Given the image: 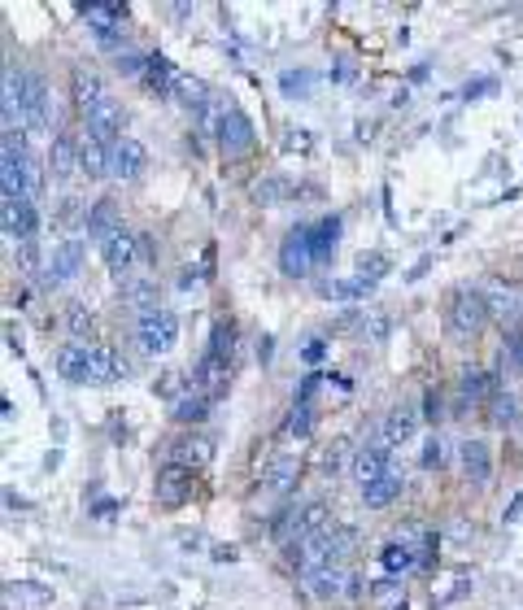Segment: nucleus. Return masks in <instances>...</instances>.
Returning <instances> with one entry per match:
<instances>
[{"instance_id":"1","label":"nucleus","mask_w":523,"mask_h":610,"mask_svg":"<svg viewBox=\"0 0 523 610\" xmlns=\"http://www.w3.org/2000/svg\"><path fill=\"white\" fill-rule=\"evenodd\" d=\"M489 318H493V310H489L484 288H453V296H449V314H445L449 336L472 341V336L484 332V323H489Z\"/></svg>"},{"instance_id":"2","label":"nucleus","mask_w":523,"mask_h":610,"mask_svg":"<svg viewBox=\"0 0 523 610\" xmlns=\"http://www.w3.org/2000/svg\"><path fill=\"white\" fill-rule=\"evenodd\" d=\"M214 136H219V153H223L227 162H240V157H249L253 145H257V131H253L249 114L240 109V105H231L227 100L219 122H214Z\"/></svg>"},{"instance_id":"3","label":"nucleus","mask_w":523,"mask_h":610,"mask_svg":"<svg viewBox=\"0 0 523 610\" xmlns=\"http://www.w3.org/2000/svg\"><path fill=\"white\" fill-rule=\"evenodd\" d=\"M135 341H140V353L149 358H162L171 353L174 341H179V318L171 310H149V314L135 318Z\"/></svg>"},{"instance_id":"4","label":"nucleus","mask_w":523,"mask_h":610,"mask_svg":"<svg viewBox=\"0 0 523 610\" xmlns=\"http://www.w3.org/2000/svg\"><path fill=\"white\" fill-rule=\"evenodd\" d=\"M83 136L100 140L105 148H114L123 140V105L114 97H100L88 114H83Z\"/></svg>"},{"instance_id":"5","label":"nucleus","mask_w":523,"mask_h":610,"mask_svg":"<svg viewBox=\"0 0 523 610\" xmlns=\"http://www.w3.org/2000/svg\"><path fill=\"white\" fill-rule=\"evenodd\" d=\"M40 231V210L31 196H5V236L14 244H31Z\"/></svg>"},{"instance_id":"6","label":"nucleus","mask_w":523,"mask_h":610,"mask_svg":"<svg viewBox=\"0 0 523 610\" xmlns=\"http://www.w3.org/2000/svg\"><path fill=\"white\" fill-rule=\"evenodd\" d=\"M26 131H35V136H44L52 131V97H49V83H44V74H26V118H23Z\"/></svg>"},{"instance_id":"7","label":"nucleus","mask_w":523,"mask_h":610,"mask_svg":"<svg viewBox=\"0 0 523 610\" xmlns=\"http://www.w3.org/2000/svg\"><path fill=\"white\" fill-rule=\"evenodd\" d=\"M314 267V258H310V227L301 222L293 227L284 244H279V270L288 275V279H305V270Z\"/></svg>"},{"instance_id":"8","label":"nucleus","mask_w":523,"mask_h":610,"mask_svg":"<svg viewBox=\"0 0 523 610\" xmlns=\"http://www.w3.org/2000/svg\"><path fill=\"white\" fill-rule=\"evenodd\" d=\"M192 493H197V471L162 466V475H157V502H162L166 511L183 506V502H192Z\"/></svg>"},{"instance_id":"9","label":"nucleus","mask_w":523,"mask_h":610,"mask_svg":"<svg viewBox=\"0 0 523 610\" xmlns=\"http://www.w3.org/2000/svg\"><path fill=\"white\" fill-rule=\"evenodd\" d=\"M79 157H83V136H79V131H57V136H52V157H49L52 179H61V183L75 179Z\"/></svg>"},{"instance_id":"10","label":"nucleus","mask_w":523,"mask_h":610,"mask_svg":"<svg viewBox=\"0 0 523 610\" xmlns=\"http://www.w3.org/2000/svg\"><path fill=\"white\" fill-rule=\"evenodd\" d=\"M489 296V310L498 318L506 332H523V293L519 288H510V284H493V288H484Z\"/></svg>"},{"instance_id":"11","label":"nucleus","mask_w":523,"mask_h":610,"mask_svg":"<svg viewBox=\"0 0 523 610\" xmlns=\"http://www.w3.org/2000/svg\"><path fill=\"white\" fill-rule=\"evenodd\" d=\"M79 267H83V240H61V244H52V258H49V267H44V284H66V279H75L79 275Z\"/></svg>"},{"instance_id":"12","label":"nucleus","mask_w":523,"mask_h":610,"mask_svg":"<svg viewBox=\"0 0 523 610\" xmlns=\"http://www.w3.org/2000/svg\"><path fill=\"white\" fill-rule=\"evenodd\" d=\"M210 454H214L210 436H179V440H171V445H166V466L201 471V466L210 463Z\"/></svg>"},{"instance_id":"13","label":"nucleus","mask_w":523,"mask_h":610,"mask_svg":"<svg viewBox=\"0 0 523 610\" xmlns=\"http://www.w3.org/2000/svg\"><path fill=\"white\" fill-rule=\"evenodd\" d=\"M26 74L23 66H5V105H0V114H5V131H14V122L26 118Z\"/></svg>"},{"instance_id":"14","label":"nucleus","mask_w":523,"mask_h":610,"mask_svg":"<svg viewBox=\"0 0 523 610\" xmlns=\"http://www.w3.org/2000/svg\"><path fill=\"white\" fill-rule=\"evenodd\" d=\"M393 471V445H362L358 454H353V475H358V484H371L379 475H388Z\"/></svg>"},{"instance_id":"15","label":"nucleus","mask_w":523,"mask_h":610,"mask_svg":"<svg viewBox=\"0 0 523 610\" xmlns=\"http://www.w3.org/2000/svg\"><path fill=\"white\" fill-rule=\"evenodd\" d=\"M100 258H105V267L114 270L118 279H126V270L140 262V244H135V236H131V231H114L109 240L100 244Z\"/></svg>"},{"instance_id":"16","label":"nucleus","mask_w":523,"mask_h":610,"mask_svg":"<svg viewBox=\"0 0 523 610\" xmlns=\"http://www.w3.org/2000/svg\"><path fill=\"white\" fill-rule=\"evenodd\" d=\"M145 145L140 140H131V136H123L118 145L109 148V174L114 179H140L145 174Z\"/></svg>"},{"instance_id":"17","label":"nucleus","mask_w":523,"mask_h":610,"mask_svg":"<svg viewBox=\"0 0 523 610\" xmlns=\"http://www.w3.org/2000/svg\"><path fill=\"white\" fill-rule=\"evenodd\" d=\"M88 240L92 244H105L114 231H123V222H118V205H114V196H100L88 205Z\"/></svg>"},{"instance_id":"18","label":"nucleus","mask_w":523,"mask_h":610,"mask_svg":"<svg viewBox=\"0 0 523 610\" xmlns=\"http://www.w3.org/2000/svg\"><path fill=\"white\" fill-rule=\"evenodd\" d=\"M498 375L493 371H475L467 366L462 375H458V397H462V406H480V401H493L498 397Z\"/></svg>"},{"instance_id":"19","label":"nucleus","mask_w":523,"mask_h":610,"mask_svg":"<svg viewBox=\"0 0 523 610\" xmlns=\"http://www.w3.org/2000/svg\"><path fill=\"white\" fill-rule=\"evenodd\" d=\"M174 83H179V70L166 52H149V70H145V88H149L157 100H174Z\"/></svg>"},{"instance_id":"20","label":"nucleus","mask_w":523,"mask_h":610,"mask_svg":"<svg viewBox=\"0 0 523 610\" xmlns=\"http://www.w3.org/2000/svg\"><path fill=\"white\" fill-rule=\"evenodd\" d=\"M57 375L66 384H92V353H88V344H66L57 353Z\"/></svg>"},{"instance_id":"21","label":"nucleus","mask_w":523,"mask_h":610,"mask_svg":"<svg viewBox=\"0 0 523 610\" xmlns=\"http://www.w3.org/2000/svg\"><path fill=\"white\" fill-rule=\"evenodd\" d=\"M415 427H419V410H415V401H401L393 406L388 415H384V445H406V440L415 436Z\"/></svg>"},{"instance_id":"22","label":"nucleus","mask_w":523,"mask_h":610,"mask_svg":"<svg viewBox=\"0 0 523 610\" xmlns=\"http://www.w3.org/2000/svg\"><path fill=\"white\" fill-rule=\"evenodd\" d=\"M336 240H341V219H336V214H327V219H319V222H310V258H314V267L332 262V253H336Z\"/></svg>"},{"instance_id":"23","label":"nucleus","mask_w":523,"mask_h":610,"mask_svg":"<svg viewBox=\"0 0 523 610\" xmlns=\"http://www.w3.org/2000/svg\"><path fill=\"white\" fill-rule=\"evenodd\" d=\"M379 567L397 580V576H410V571H419V549L415 545H406V540H384L379 545Z\"/></svg>"},{"instance_id":"24","label":"nucleus","mask_w":523,"mask_h":610,"mask_svg":"<svg viewBox=\"0 0 523 610\" xmlns=\"http://www.w3.org/2000/svg\"><path fill=\"white\" fill-rule=\"evenodd\" d=\"M458 458H462V475H467L472 484H489V475H493V454H489L484 440H467V445L458 449Z\"/></svg>"},{"instance_id":"25","label":"nucleus","mask_w":523,"mask_h":610,"mask_svg":"<svg viewBox=\"0 0 523 610\" xmlns=\"http://www.w3.org/2000/svg\"><path fill=\"white\" fill-rule=\"evenodd\" d=\"M401 488H406L401 471H388V475H379L371 484H362V506H367V511H384V506H393L401 497Z\"/></svg>"},{"instance_id":"26","label":"nucleus","mask_w":523,"mask_h":610,"mask_svg":"<svg viewBox=\"0 0 523 610\" xmlns=\"http://www.w3.org/2000/svg\"><path fill=\"white\" fill-rule=\"evenodd\" d=\"M262 484L275 488V493H288L297 484V454H271L262 466Z\"/></svg>"},{"instance_id":"27","label":"nucleus","mask_w":523,"mask_h":610,"mask_svg":"<svg viewBox=\"0 0 523 610\" xmlns=\"http://www.w3.org/2000/svg\"><path fill=\"white\" fill-rule=\"evenodd\" d=\"M314 597H345L349 588V567H319V571H310V576H301Z\"/></svg>"},{"instance_id":"28","label":"nucleus","mask_w":523,"mask_h":610,"mask_svg":"<svg viewBox=\"0 0 523 610\" xmlns=\"http://www.w3.org/2000/svg\"><path fill=\"white\" fill-rule=\"evenodd\" d=\"M70 88H75L79 114H88V109H92L100 97H109V92H105V83H100V74L88 70V66H79V70H75V83H70Z\"/></svg>"},{"instance_id":"29","label":"nucleus","mask_w":523,"mask_h":610,"mask_svg":"<svg viewBox=\"0 0 523 610\" xmlns=\"http://www.w3.org/2000/svg\"><path fill=\"white\" fill-rule=\"evenodd\" d=\"M210 410H214V397H205V392L192 389L183 401H174V423L197 427V423H205V418H210Z\"/></svg>"},{"instance_id":"30","label":"nucleus","mask_w":523,"mask_h":610,"mask_svg":"<svg viewBox=\"0 0 523 610\" xmlns=\"http://www.w3.org/2000/svg\"><path fill=\"white\" fill-rule=\"evenodd\" d=\"M205 353L231 366V358H236V323H231V318H219V323L210 327V344H205Z\"/></svg>"},{"instance_id":"31","label":"nucleus","mask_w":523,"mask_h":610,"mask_svg":"<svg viewBox=\"0 0 523 610\" xmlns=\"http://www.w3.org/2000/svg\"><path fill=\"white\" fill-rule=\"evenodd\" d=\"M79 174H88V179H105V174H109V148L100 145V140H92V136H83Z\"/></svg>"},{"instance_id":"32","label":"nucleus","mask_w":523,"mask_h":610,"mask_svg":"<svg viewBox=\"0 0 523 610\" xmlns=\"http://www.w3.org/2000/svg\"><path fill=\"white\" fill-rule=\"evenodd\" d=\"M88 353H92V384H114V380H123V371H118V353H114V349H105V344H88Z\"/></svg>"},{"instance_id":"33","label":"nucleus","mask_w":523,"mask_h":610,"mask_svg":"<svg viewBox=\"0 0 523 610\" xmlns=\"http://www.w3.org/2000/svg\"><path fill=\"white\" fill-rule=\"evenodd\" d=\"M61 323H66V332L75 336V344H83L88 336H92V327H97V318H92V310H88L83 301H70V305H66V318H61Z\"/></svg>"},{"instance_id":"34","label":"nucleus","mask_w":523,"mask_h":610,"mask_svg":"<svg viewBox=\"0 0 523 610\" xmlns=\"http://www.w3.org/2000/svg\"><path fill=\"white\" fill-rule=\"evenodd\" d=\"M123 301H126V305H135L140 314H149V310H162V305H157V284H153V279H135V284H131V288L123 293Z\"/></svg>"},{"instance_id":"35","label":"nucleus","mask_w":523,"mask_h":610,"mask_svg":"<svg viewBox=\"0 0 523 610\" xmlns=\"http://www.w3.org/2000/svg\"><path fill=\"white\" fill-rule=\"evenodd\" d=\"M79 14L88 18V23H97V31L100 26H118L126 18V5H79Z\"/></svg>"},{"instance_id":"36","label":"nucleus","mask_w":523,"mask_h":610,"mask_svg":"<svg viewBox=\"0 0 523 610\" xmlns=\"http://www.w3.org/2000/svg\"><path fill=\"white\" fill-rule=\"evenodd\" d=\"M515 418H519L515 397H510V392H498V397L489 401V423H498V427H515Z\"/></svg>"},{"instance_id":"37","label":"nucleus","mask_w":523,"mask_h":610,"mask_svg":"<svg viewBox=\"0 0 523 610\" xmlns=\"http://www.w3.org/2000/svg\"><path fill=\"white\" fill-rule=\"evenodd\" d=\"M153 392H157V397H166V401H183V397L192 392V384H183V375H179V371H166V375H157Z\"/></svg>"},{"instance_id":"38","label":"nucleus","mask_w":523,"mask_h":610,"mask_svg":"<svg viewBox=\"0 0 523 610\" xmlns=\"http://www.w3.org/2000/svg\"><path fill=\"white\" fill-rule=\"evenodd\" d=\"M449 463V454H445V440L436 436V432H432V436L424 440V454H419V466H424V471H441V466Z\"/></svg>"},{"instance_id":"39","label":"nucleus","mask_w":523,"mask_h":610,"mask_svg":"<svg viewBox=\"0 0 523 610\" xmlns=\"http://www.w3.org/2000/svg\"><path fill=\"white\" fill-rule=\"evenodd\" d=\"M310 432H314V406H293V415H288V436L305 440Z\"/></svg>"},{"instance_id":"40","label":"nucleus","mask_w":523,"mask_h":610,"mask_svg":"<svg viewBox=\"0 0 523 610\" xmlns=\"http://www.w3.org/2000/svg\"><path fill=\"white\" fill-rule=\"evenodd\" d=\"M88 227V210L79 205V196H61V205H57V227Z\"/></svg>"},{"instance_id":"41","label":"nucleus","mask_w":523,"mask_h":610,"mask_svg":"<svg viewBox=\"0 0 523 610\" xmlns=\"http://www.w3.org/2000/svg\"><path fill=\"white\" fill-rule=\"evenodd\" d=\"M384 275H388V258H384V253H362V258H358V279L375 284V279H384Z\"/></svg>"},{"instance_id":"42","label":"nucleus","mask_w":523,"mask_h":610,"mask_svg":"<svg viewBox=\"0 0 523 610\" xmlns=\"http://www.w3.org/2000/svg\"><path fill=\"white\" fill-rule=\"evenodd\" d=\"M345 449H349V436H336V440H332V445L323 449V471H332V475H336V471L345 466Z\"/></svg>"},{"instance_id":"43","label":"nucleus","mask_w":523,"mask_h":610,"mask_svg":"<svg viewBox=\"0 0 523 610\" xmlns=\"http://www.w3.org/2000/svg\"><path fill=\"white\" fill-rule=\"evenodd\" d=\"M506 362L523 375V332H506Z\"/></svg>"},{"instance_id":"44","label":"nucleus","mask_w":523,"mask_h":610,"mask_svg":"<svg viewBox=\"0 0 523 610\" xmlns=\"http://www.w3.org/2000/svg\"><path fill=\"white\" fill-rule=\"evenodd\" d=\"M279 83H284V97H305V92H310V74H284V79H279Z\"/></svg>"},{"instance_id":"45","label":"nucleus","mask_w":523,"mask_h":610,"mask_svg":"<svg viewBox=\"0 0 523 610\" xmlns=\"http://www.w3.org/2000/svg\"><path fill=\"white\" fill-rule=\"evenodd\" d=\"M319 384H323V375H305V380H301V389H297V397H293V406H314Z\"/></svg>"},{"instance_id":"46","label":"nucleus","mask_w":523,"mask_h":610,"mask_svg":"<svg viewBox=\"0 0 523 610\" xmlns=\"http://www.w3.org/2000/svg\"><path fill=\"white\" fill-rule=\"evenodd\" d=\"M301 358H305L310 366H319L327 358V341H323V336H310V341H305V349H301Z\"/></svg>"},{"instance_id":"47","label":"nucleus","mask_w":523,"mask_h":610,"mask_svg":"<svg viewBox=\"0 0 523 610\" xmlns=\"http://www.w3.org/2000/svg\"><path fill=\"white\" fill-rule=\"evenodd\" d=\"M288 192H293V188H288L284 179H271L266 188H262V183L253 188V196H257V201H279V196H288Z\"/></svg>"},{"instance_id":"48","label":"nucleus","mask_w":523,"mask_h":610,"mask_svg":"<svg viewBox=\"0 0 523 610\" xmlns=\"http://www.w3.org/2000/svg\"><path fill=\"white\" fill-rule=\"evenodd\" d=\"M362 332H367L371 341H384V336H388V318H384V314H367V318H362Z\"/></svg>"},{"instance_id":"49","label":"nucleus","mask_w":523,"mask_h":610,"mask_svg":"<svg viewBox=\"0 0 523 610\" xmlns=\"http://www.w3.org/2000/svg\"><path fill=\"white\" fill-rule=\"evenodd\" d=\"M424 415H427V423H436V418H441V392L436 389L424 392Z\"/></svg>"},{"instance_id":"50","label":"nucleus","mask_w":523,"mask_h":610,"mask_svg":"<svg viewBox=\"0 0 523 610\" xmlns=\"http://www.w3.org/2000/svg\"><path fill=\"white\" fill-rule=\"evenodd\" d=\"M519 519H523V488L515 493V502L506 506V514H501V523H519Z\"/></svg>"},{"instance_id":"51","label":"nucleus","mask_w":523,"mask_h":610,"mask_svg":"<svg viewBox=\"0 0 523 610\" xmlns=\"http://www.w3.org/2000/svg\"><path fill=\"white\" fill-rule=\"evenodd\" d=\"M135 244H140V262H153V258H157V249H153V236H135Z\"/></svg>"},{"instance_id":"52","label":"nucleus","mask_w":523,"mask_h":610,"mask_svg":"<svg viewBox=\"0 0 523 610\" xmlns=\"http://www.w3.org/2000/svg\"><path fill=\"white\" fill-rule=\"evenodd\" d=\"M192 284H197V267H183V270H179V288H183V293H188V288H192Z\"/></svg>"}]
</instances>
